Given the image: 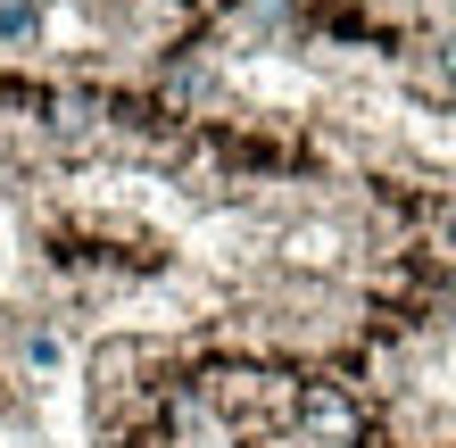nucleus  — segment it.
Returning <instances> with one entry per match:
<instances>
[{"instance_id": "obj_2", "label": "nucleus", "mask_w": 456, "mask_h": 448, "mask_svg": "<svg viewBox=\"0 0 456 448\" xmlns=\"http://www.w3.org/2000/svg\"><path fill=\"white\" fill-rule=\"evenodd\" d=\"M34 0H0V42H34Z\"/></svg>"}, {"instance_id": "obj_3", "label": "nucleus", "mask_w": 456, "mask_h": 448, "mask_svg": "<svg viewBox=\"0 0 456 448\" xmlns=\"http://www.w3.org/2000/svg\"><path fill=\"white\" fill-rule=\"evenodd\" d=\"M440 75H448V84H456V42H448V50H440Z\"/></svg>"}, {"instance_id": "obj_1", "label": "nucleus", "mask_w": 456, "mask_h": 448, "mask_svg": "<svg viewBox=\"0 0 456 448\" xmlns=\"http://www.w3.org/2000/svg\"><path fill=\"white\" fill-rule=\"evenodd\" d=\"M307 432H324V440H348V432H357V415H348L340 390H307Z\"/></svg>"}]
</instances>
